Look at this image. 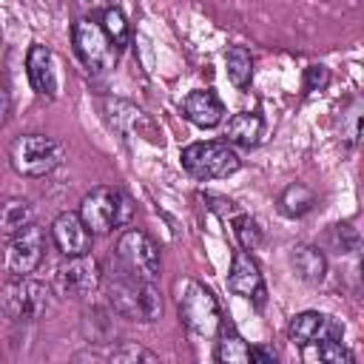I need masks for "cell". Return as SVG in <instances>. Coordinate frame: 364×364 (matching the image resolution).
I'll return each mask as SVG.
<instances>
[{"label":"cell","instance_id":"8","mask_svg":"<svg viewBox=\"0 0 364 364\" xmlns=\"http://www.w3.org/2000/svg\"><path fill=\"white\" fill-rule=\"evenodd\" d=\"M3 310L14 321H37L48 310V290L28 276H17L14 284L3 290Z\"/></svg>","mask_w":364,"mask_h":364},{"label":"cell","instance_id":"26","mask_svg":"<svg viewBox=\"0 0 364 364\" xmlns=\"http://www.w3.org/2000/svg\"><path fill=\"white\" fill-rule=\"evenodd\" d=\"M333 239L338 242V253H350V250L358 247V233H355V228L347 225V222L333 228Z\"/></svg>","mask_w":364,"mask_h":364},{"label":"cell","instance_id":"6","mask_svg":"<svg viewBox=\"0 0 364 364\" xmlns=\"http://www.w3.org/2000/svg\"><path fill=\"white\" fill-rule=\"evenodd\" d=\"M182 168L193 176V179H225L230 173L239 171V156L228 142H193L188 148H182L179 154Z\"/></svg>","mask_w":364,"mask_h":364},{"label":"cell","instance_id":"9","mask_svg":"<svg viewBox=\"0 0 364 364\" xmlns=\"http://www.w3.org/2000/svg\"><path fill=\"white\" fill-rule=\"evenodd\" d=\"M100 264L94 256H65V262L54 273V287L60 296H91L100 287Z\"/></svg>","mask_w":364,"mask_h":364},{"label":"cell","instance_id":"10","mask_svg":"<svg viewBox=\"0 0 364 364\" xmlns=\"http://www.w3.org/2000/svg\"><path fill=\"white\" fill-rule=\"evenodd\" d=\"M43 253H46V230L31 222L11 236L6 247V270L11 276H28L40 267Z\"/></svg>","mask_w":364,"mask_h":364},{"label":"cell","instance_id":"5","mask_svg":"<svg viewBox=\"0 0 364 364\" xmlns=\"http://www.w3.org/2000/svg\"><path fill=\"white\" fill-rule=\"evenodd\" d=\"M114 256H117V264L125 276L139 279V282H156L159 279L162 262H159V250L148 233H142L136 228L119 233Z\"/></svg>","mask_w":364,"mask_h":364},{"label":"cell","instance_id":"1","mask_svg":"<svg viewBox=\"0 0 364 364\" xmlns=\"http://www.w3.org/2000/svg\"><path fill=\"white\" fill-rule=\"evenodd\" d=\"M9 159L20 176L40 179L65 162V145L54 136H46V134H23L11 142Z\"/></svg>","mask_w":364,"mask_h":364},{"label":"cell","instance_id":"12","mask_svg":"<svg viewBox=\"0 0 364 364\" xmlns=\"http://www.w3.org/2000/svg\"><path fill=\"white\" fill-rule=\"evenodd\" d=\"M287 336L293 344H310V341H324V338H336L341 341L344 336V324L327 313H318V310H304L299 316L290 318L287 324Z\"/></svg>","mask_w":364,"mask_h":364},{"label":"cell","instance_id":"28","mask_svg":"<svg viewBox=\"0 0 364 364\" xmlns=\"http://www.w3.org/2000/svg\"><path fill=\"white\" fill-rule=\"evenodd\" d=\"M250 361H276V353L264 350V347H250Z\"/></svg>","mask_w":364,"mask_h":364},{"label":"cell","instance_id":"2","mask_svg":"<svg viewBox=\"0 0 364 364\" xmlns=\"http://www.w3.org/2000/svg\"><path fill=\"white\" fill-rule=\"evenodd\" d=\"M179 318L185 330L191 333V338H199V341L216 338L222 330V313H219V301L213 290L193 279L185 282L182 296H179Z\"/></svg>","mask_w":364,"mask_h":364},{"label":"cell","instance_id":"13","mask_svg":"<svg viewBox=\"0 0 364 364\" xmlns=\"http://www.w3.org/2000/svg\"><path fill=\"white\" fill-rule=\"evenodd\" d=\"M51 239L57 245V250L63 256H82L91 250V239L94 233L88 230V225L80 219V213H60L54 222H51Z\"/></svg>","mask_w":364,"mask_h":364},{"label":"cell","instance_id":"7","mask_svg":"<svg viewBox=\"0 0 364 364\" xmlns=\"http://www.w3.org/2000/svg\"><path fill=\"white\" fill-rule=\"evenodd\" d=\"M71 46H74V54L80 57V63L91 74H105L117 63V46L102 31V26L88 17H80L71 26Z\"/></svg>","mask_w":364,"mask_h":364},{"label":"cell","instance_id":"11","mask_svg":"<svg viewBox=\"0 0 364 364\" xmlns=\"http://www.w3.org/2000/svg\"><path fill=\"white\" fill-rule=\"evenodd\" d=\"M228 290L236 293V296H242V299H250L256 307H262L264 299H267V290H264V279L259 273V264L245 250H233L230 270H228Z\"/></svg>","mask_w":364,"mask_h":364},{"label":"cell","instance_id":"20","mask_svg":"<svg viewBox=\"0 0 364 364\" xmlns=\"http://www.w3.org/2000/svg\"><path fill=\"white\" fill-rule=\"evenodd\" d=\"M301 355H304V361H316V364H350L353 361L350 350L336 338L301 344Z\"/></svg>","mask_w":364,"mask_h":364},{"label":"cell","instance_id":"18","mask_svg":"<svg viewBox=\"0 0 364 364\" xmlns=\"http://www.w3.org/2000/svg\"><path fill=\"white\" fill-rule=\"evenodd\" d=\"M31 222H34V205H31L28 199L14 196V199H9V202L0 208V233H3V236H14V233H20L26 225H31Z\"/></svg>","mask_w":364,"mask_h":364},{"label":"cell","instance_id":"19","mask_svg":"<svg viewBox=\"0 0 364 364\" xmlns=\"http://www.w3.org/2000/svg\"><path fill=\"white\" fill-rule=\"evenodd\" d=\"M313 205H316V193H313L307 185H301V182H293V185H287V188L279 193V213L287 216V219L304 216Z\"/></svg>","mask_w":364,"mask_h":364},{"label":"cell","instance_id":"17","mask_svg":"<svg viewBox=\"0 0 364 364\" xmlns=\"http://www.w3.org/2000/svg\"><path fill=\"white\" fill-rule=\"evenodd\" d=\"M264 134V122L256 111H239L228 119V128H225V136L228 142L233 145H242V148H253Z\"/></svg>","mask_w":364,"mask_h":364},{"label":"cell","instance_id":"14","mask_svg":"<svg viewBox=\"0 0 364 364\" xmlns=\"http://www.w3.org/2000/svg\"><path fill=\"white\" fill-rule=\"evenodd\" d=\"M54 54L51 48H46L43 43H34L26 54V74L28 82L37 94L43 97H54L57 94V68H54Z\"/></svg>","mask_w":364,"mask_h":364},{"label":"cell","instance_id":"3","mask_svg":"<svg viewBox=\"0 0 364 364\" xmlns=\"http://www.w3.org/2000/svg\"><path fill=\"white\" fill-rule=\"evenodd\" d=\"M108 301L111 307L134 321H154L162 316V296L156 282H139L119 270L117 279L108 282Z\"/></svg>","mask_w":364,"mask_h":364},{"label":"cell","instance_id":"15","mask_svg":"<svg viewBox=\"0 0 364 364\" xmlns=\"http://www.w3.org/2000/svg\"><path fill=\"white\" fill-rule=\"evenodd\" d=\"M182 114L196 128H216L225 117V105L210 88H199L182 100Z\"/></svg>","mask_w":364,"mask_h":364},{"label":"cell","instance_id":"4","mask_svg":"<svg viewBox=\"0 0 364 364\" xmlns=\"http://www.w3.org/2000/svg\"><path fill=\"white\" fill-rule=\"evenodd\" d=\"M77 213H80V219L88 225L91 233H114L117 228L128 225L134 208H131L128 193H122L119 188L100 185V188H91V191L82 196Z\"/></svg>","mask_w":364,"mask_h":364},{"label":"cell","instance_id":"24","mask_svg":"<svg viewBox=\"0 0 364 364\" xmlns=\"http://www.w3.org/2000/svg\"><path fill=\"white\" fill-rule=\"evenodd\" d=\"M100 26H102V31L111 37V43H114L117 48L128 43V23H125V14H122L119 9H105Z\"/></svg>","mask_w":364,"mask_h":364},{"label":"cell","instance_id":"21","mask_svg":"<svg viewBox=\"0 0 364 364\" xmlns=\"http://www.w3.org/2000/svg\"><path fill=\"white\" fill-rule=\"evenodd\" d=\"M225 68H228V80L233 82V88L245 91L250 85L253 77V57L245 46H230L225 51Z\"/></svg>","mask_w":364,"mask_h":364},{"label":"cell","instance_id":"16","mask_svg":"<svg viewBox=\"0 0 364 364\" xmlns=\"http://www.w3.org/2000/svg\"><path fill=\"white\" fill-rule=\"evenodd\" d=\"M290 264L299 273V279H304L307 284H321L327 276V259L313 245H296L290 250Z\"/></svg>","mask_w":364,"mask_h":364},{"label":"cell","instance_id":"27","mask_svg":"<svg viewBox=\"0 0 364 364\" xmlns=\"http://www.w3.org/2000/svg\"><path fill=\"white\" fill-rule=\"evenodd\" d=\"M330 82V71L324 65H310L307 74H304V91L313 94V91H324Z\"/></svg>","mask_w":364,"mask_h":364},{"label":"cell","instance_id":"23","mask_svg":"<svg viewBox=\"0 0 364 364\" xmlns=\"http://www.w3.org/2000/svg\"><path fill=\"white\" fill-rule=\"evenodd\" d=\"M233 233H236L242 250H256L262 245V228H259V222L253 216L242 213V210L233 216Z\"/></svg>","mask_w":364,"mask_h":364},{"label":"cell","instance_id":"25","mask_svg":"<svg viewBox=\"0 0 364 364\" xmlns=\"http://www.w3.org/2000/svg\"><path fill=\"white\" fill-rule=\"evenodd\" d=\"M111 361H114V364H139V361L156 364L159 358H156V353H151V350H145V347H139V344H122L119 350L111 353Z\"/></svg>","mask_w":364,"mask_h":364},{"label":"cell","instance_id":"22","mask_svg":"<svg viewBox=\"0 0 364 364\" xmlns=\"http://www.w3.org/2000/svg\"><path fill=\"white\" fill-rule=\"evenodd\" d=\"M219 341H216V361L222 364H247L250 361V344L233 333V330H219Z\"/></svg>","mask_w":364,"mask_h":364}]
</instances>
